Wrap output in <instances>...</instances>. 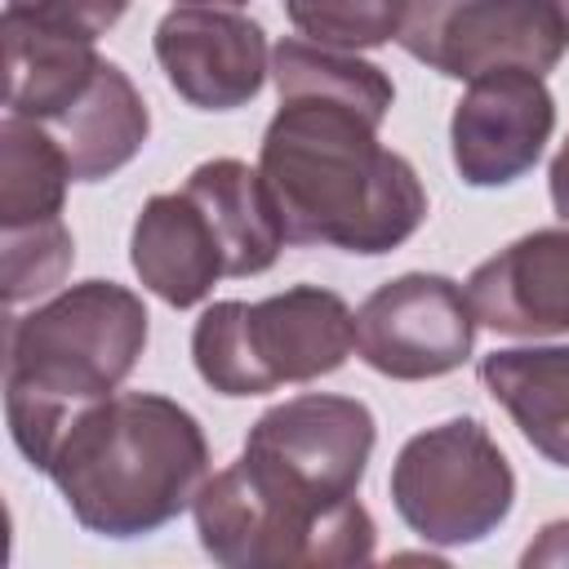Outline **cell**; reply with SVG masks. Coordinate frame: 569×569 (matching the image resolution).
<instances>
[{
	"label": "cell",
	"mask_w": 569,
	"mask_h": 569,
	"mask_svg": "<svg viewBox=\"0 0 569 569\" xmlns=\"http://www.w3.org/2000/svg\"><path fill=\"white\" fill-rule=\"evenodd\" d=\"M476 325L507 338L569 333V227H538L467 276Z\"/></svg>",
	"instance_id": "obj_12"
},
{
	"label": "cell",
	"mask_w": 569,
	"mask_h": 569,
	"mask_svg": "<svg viewBox=\"0 0 569 569\" xmlns=\"http://www.w3.org/2000/svg\"><path fill=\"white\" fill-rule=\"evenodd\" d=\"M378 129V116L342 98H280L258 147V173L289 244L378 258L427 222L418 169L382 147Z\"/></svg>",
	"instance_id": "obj_1"
},
{
	"label": "cell",
	"mask_w": 569,
	"mask_h": 569,
	"mask_svg": "<svg viewBox=\"0 0 569 569\" xmlns=\"http://www.w3.org/2000/svg\"><path fill=\"white\" fill-rule=\"evenodd\" d=\"M293 31L329 49H378L400 36L405 0H280Z\"/></svg>",
	"instance_id": "obj_20"
},
{
	"label": "cell",
	"mask_w": 569,
	"mask_h": 569,
	"mask_svg": "<svg viewBox=\"0 0 569 569\" xmlns=\"http://www.w3.org/2000/svg\"><path fill=\"white\" fill-rule=\"evenodd\" d=\"M391 502L422 542L471 547L511 516L516 471L480 418H449L400 445Z\"/></svg>",
	"instance_id": "obj_6"
},
{
	"label": "cell",
	"mask_w": 569,
	"mask_h": 569,
	"mask_svg": "<svg viewBox=\"0 0 569 569\" xmlns=\"http://www.w3.org/2000/svg\"><path fill=\"white\" fill-rule=\"evenodd\" d=\"M480 382L511 413L520 436L569 471V342L493 347L480 360Z\"/></svg>",
	"instance_id": "obj_15"
},
{
	"label": "cell",
	"mask_w": 569,
	"mask_h": 569,
	"mask_svg": "<svg viewBox=\"0 0 569 569\" xmlns=\"http://www.w3.org/2000/svg\"><path fill=\"white\" fill-rule=\"evenodd\" d=\"M356 351V311L325 284H293L262 302H209L191 329V360L218 396H267L316 382Z\"/></svg>",
	"instance_id": "obj_5"
},
{
	"label": "cell",
	"mask_w": 569,
	"mask_h": 569,
	"mask_svg": "<svg viewBox=\"0 0 569 569\" xmlns=\"http://www.w3.org/2000/svg\"><path fill=\"white\" fill-rule=\"evenodd\" d=\"M124 9H129V0H4L0 22H18V27L44 31V36L98 44V36H107L124 18Z\"/></svg>",
	"instance_id": "obj_22"
},
{
	"label": "cell",
	"mask_w": 569,
	"mask_h": 569,
	"mask_svg": "<svg viewBox=\"0 0 569 569\" xmlns=\"http://www.w3.org/2000/svg\"><path fill=\"white\" fill-rule=\"evenodd\" d=\"M71 182L76 173L58 138L40 120L4 116L0 124V231L58 222Z\"/></svg>",
	"instance_id": "obj_18"
},
{
	"label": "cell",
	"mask_w": 569,
	"mask_h": 569,
	"mask_svg": "<svg viewBox=\"0 0 569 569\" xmlns=\"http://www.w3.org/2000/svg\"><path fill=\"white\" fill-rule=\"evenodd\" d=\"M129 262L142 289H151L173 311L204 302L213 284L231 276L227 244L209 209L187 187L160 191L138 209L129 231Z\"/></svg>",
	"instance_id": "obj_13"
},
{
	"label": "cell",
	"mask_w": 569,
	"mask_h": 569,
	"mask_svg": "<svg viewBox=\"0 0 569 569\" xmlns=\"http://www.w3.org/2000/svg\"><path fill=\"white\" fill-rule=\"evenodd\" d=\"M151 53L169 89L196 111H236L271 76L267 31L240 9L178 4L156 22Z\"/></svg>",
	"instance_id": "obj_11"
},
{
	"label": "cell",
	"mask_w": 569,
	"mask_h": 569,
	"mask_svg": "<svg viewBox=\"0 0 569 569\" xmlns=\"http://www.w3.org/2000/svg\"><path fill=\"white\" fill-rule=\"evenodd\" d=\"M182 187L209 209L227 244V258H231V280L262 276L267 267H276L289 240H284V227L276 218V204L258 169H249L236 156H218V160L196 164Z\"/></svg>",
	"instance_id": "obj_16"
},
{
	"label": "cell",
	"mask_w": 569,
	"mask_h": 569,
	"mask_svg": "<svg viewBox=\"0 0 569 569\" xmlns=\"http://www.w3.org/2000/svg\"><path fill=\"white\" fill-rule=\"evenodd\" d=\"M178 4H209V9H244L249 0H178Z\"/></svg>",
	"instance_id": "obj_25"
},
{
	"label": "cell",
	"mask_w": 569,
	"mask_h": 569,
	"mask_svg": "<svg viewBox=\"0 0 569 569\" xmlns=\"http://www.w3.org/2000/svg\"><path fill=\"white\" fill-rule=\"evenodd\" d=\"M4 36V107L22 120H53L62 107H71L93 71L102 67L93 44L44 36L18 22H0Z\"/></svg>",
	"instance_id": "obj_17"
},
{
	"label": "cell",
	"mask_w": 569,
	"mask_h": 569,
	"mask_svg": "<svg viewBox=\"0 0 569 569\" xmlns=\"http://www.w3.org/2000/svg\"><path fill=\"white\" fill-rule=\"evenodd\" d=\"M476 311L458 280L405 271L378 284L356 311V356L391 382H427L467 365Z\"/></svg>",
	"instance_id": "obj_8"
},
{
	"label": "cell",
	"mask_w": 569,
	"mask_h": 569,
	"mask_svg": "<svg viewBox=\"0 0 569 569\" xmlns=\"http://www.w3.org/2000/svg\"><path fill=\"white\" fill-rule=\"evenodd\" d=\"M191 516L204 556L222 569L365 565L378 542L360 498H325L244 449L200 485Z\"/></svg>",
	"instance_id": "obj_4"
},
{
	"label": "cell",
	"mask_w": 569,
	"mask_h": 569,
	"mask_svg": "<svg viewBox=\"0 0 569 569\" xmlns=\"http://www.w3.org/2000/svg\"><path fill=\"white\" fill-rule=\"evenodd\" d=\"M271 80H276L280 98L325 93V98L356 102L360 111H369L378 120H387V111L396 102V84L378 62H365L360 53H347V49L311 44L302 36H284L271 49Z\"/></svg>",
	"instance_id": "obj_19"
},
{
	"label": "cell",
	"mask_w": 569,
	"mask_h": 569,
	"mask_svg": "<svg viewBox=\"0 0 569 569\" xmlns=\"http://www.w3.org/2000/svg\"><path fill=\"white\" fill-rule=\"evenodd\" d=\"M520 565H525V569H533V565H569V520L542 525L538 538L525 547Z\"/></svg>",
	"instance_id": "obj_23"
},
{
	"label": "cell",
	"mask_w": 569,
	"mask_h": 569,
	"mask_svg": "<svg viewBox=\"0 0 569 569\" xmlns=\"http://www.w3.org/2000/svg\"><path fill=\"white\" fill-rule=\"evenodd\" d=\"M0 258H4V307H18L67 280L76 262V240L62 218L44 227L0 231Z\"/></svg>",
	"instance_id": "obj_21"
},
{
	"label": "cell",
	"mask_w": 569,
	"mask_h": 569,
	"mask_svg": "<svg viewBox=\"0 0 569 569\" xmlns=\"http://www.w3.org/2000/svg\"><path fill=\"white\" fill-rule=\"evenodd\" d=\"M378 427L365 400L333 391H302L267 413L244 436V453L302 480L325 498H356L369 471Z\"/></svg>",
	"instance_id": "obj_9"
},
{
	"label": "cell",
	"mask_w": 569,
	"mask_h": 569,
	"mask_svg": "<svg viewBox=\"0 0 569 569\" xmlns=\"http://www.w3.org/2000/svg\"><path fill=\"white\" fill-rule=\"evenodd\" d=\"M547 187H551V209H556V218L569 227V138H565V142H560V151L551 156Z\"/></svg>",
	"instance_id": "obj_24"
},
{
	"label": "cell",
	"mask_w": 569,
	"mask_h": 569,
	"mask_svg": "<svg viewBox=\"0 0 569 569\" xmlns=\"http://www.w3.org/2000/svg\"><path fill=\"white\" fill-rule=\"evenodd\" d=\"M44 129L67 151L76 182H102L142 151L151 133V111L138 84L124 76V67L102 58L84 93L71 107H62L53 120H44Z\"/></svg>",
	"instance_id": "obj_14"
},
{
	"label": "cell",
	"mask_w": 569,
	"mask_h": 569,
	"mask_svg": "<svg viewBox=\"0 0 569 569\" xmlns=\"http://www.w3.org/2000/svg\"><path fill=\"white\" fill-rule=\"evenodd\" d=\"M396 44L445 80H476L502 67L547 76L569 31L551 0H405Z\"/></svg>",
	"instance_id": "obj_7"
},
{
	"label": "cell",
	"mask_w": 569,
	"mask_h": 569,
	"mask_svg": "<svg viewBox=\"0 0 569 569\" xmlns=\"http://www.w3.org/2000/svg\"><path fill=\"white\" fill-rule=\"evenodd\" d=\"M151 333L142 298L116 280H80L9 316L4 418L31 467L44 471L67 422L116 396Z\"/></svg>",
	"instance_id": "obj_3"
},
{
	"label": "cell",
	"mask_w": 569,
	"mask_h": 569,
	"mask_svg": "<svg viewBox=\"0 0 569 569\" xmlns=\"http://www.w3.org/2000/svg\"><path fill=\"white\" fill-rule=\"evenodd\" d=\"M551 9L560 13V22H565V31H569V0H551Z\"/></svg>",
	"instance_id": "obj_26"
},
{
	"label": "cell",
	"mask_w": 569,
	"mask_h": 569,
	"mask_svg": "<svg viewBox=\"0 0 569 569\" xmlns=\"http://www.w3.org/2000/svg\"><path fill=\"white\" fill-rule=\"evenodd\" d=\"M556 129V98L538 71L502 67L467 80L449 120L453 169L467 187H507L525 178Z\"/></svg>",
	"instance_id": "obj_10"
},
{
	"label": "cell",
	"mask_w": 569,
	"mask_h": 569,
	"mask_svg": "<svg viewBox=\"0 0 569 569\" xmlns=\"http://www.w3.org/2000/svg\"><path fill=\"white\" fill-rule=\"evenodd\" d=\"M44 476L98 538H147L178 520L209 480V440L191 409L156 391H116L80 409Z\"/></svg>",
	"instance_id": "obj_2"
}]
</instances>
